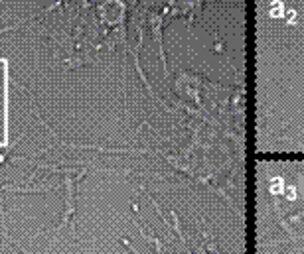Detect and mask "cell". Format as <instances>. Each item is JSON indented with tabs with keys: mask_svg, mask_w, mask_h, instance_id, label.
<instances>
[{
	"mask_svg": "<svg viewBox=\"0 0 304 254\" xmlns=\"http://www.w3.org/2000/svg\"><path fill=\"white\" fill-rule=\"evenodd\" d=\"M280 14H282V4H280V2H273V8H270V16L278 18Z\"/></svg>",
	"mask_w": 304,
	"mask_h": 254,
	"instance_id": "cell-1",
	"label": "cell"
},
{
	"mask_svg": "<svg viewBox=\"0 0 304 254\" xmlns=\"http://www.w3.org/2000/svg\"><path fill=\"white\" fill-rule=\"evenodd\" d=\"M280 185H282V181L274 179V183H273V193H280Z\"/></svg>",
	"mask_w": 304,
	"mask_h": 254,
	"instance_id": "cell-2",
	"label": "cell"
},
{
	"mask_svg": "<svg viewBox=\"0 0 304 254\" xmlns=\"http://www.w3.org/2000/svg\"><path fill=\"white\" fill-rule=\"evenodd\" d=\"M288 197H290V199H294V189H292V187H288Z\"/></svg>",
	"mask_w": 304,
	"mask_h": 254,
	"instance_id": "cell-3",
	"label": "cell"
}]
</instances>
